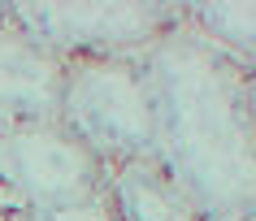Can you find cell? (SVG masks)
I'll list each match as a JSON object with an SVG mask.
<instances>
[{"mask_svg":"<svg viewBox=\"0 0 256 221\" xmlns=\"http://www.w3.org/2000/svg\"><path fill=\"white\" fill-rule=\"evenodd\" d=\"M139 69L156 113V161L191 195L204 221L256 217V122L248 65L187 26L165 30Z\"/></svg>","mask_w":256,"mask_h":221,"instance_id":"1","label":"cell"},{"mask_svg":"<svg viewBox=\"0 0 256 221\" xmlns=\"http://www.w3.org/2000/svg\"><path fill=\"white\" fill-rule=\"evenodd\" d=\"M61 122L108 169L156 156V113L139 56H74L66 61Z\"/></svg>","mask_w":256,"mask_h":221,"instance_id":"2","label":"cell"},{"mask_svg":"<svg viewBox=\"0 0 256 221\" xmlns=\"http://www.w3.org/2000/svg\"><path fill=\"white\" fill-rule=\"evenodd\" d=\"M0 191L30 217H52L108 195V165L61 117L0 126Z\"/></svg>","mask_w":256,"mask_h":221,"instance_id":"3","label":"cell"},{"mask_svg":"<svg viewBox=\"0 0 256 221\" xmlns=\"http://www.w3.org/2000/svg\"><path fill=\"white\" fill-rule=\"evenodd\" d=\"M18 26L52 48L61 61L74 56H144L165 30H174L187 4H4Z\"/></svg>","mask_w":256,"mask_h":221,"instance_id":"4","label":"cell"},{"mask_svg":"<svg viewBox=\"0 0 256 221\" xmlns=\"http://www.w3.org/2000/svg\"><path fill=\"white\" fill-rule=\"evenodd\" d=\"M66 61L0 9V126L56 122Z\"/></svg>","mask_w":256,"mask_h":221,"instance_id":"5","label":"cell"},{"mask_svg":"<svg viewBox=\"0 0 256 221\" xmlns=\"http://www.w3.org/2000/svg\"><path fill=\"white\" fill-rule=\"evenodd\" d=\"M108 204L118 221H204L156 156H135L108 169Z\"/></svg>","mask_w":256,"mask_h":221,"instance_id":"6","label":"cell"},{"mask_svg":"<svg viewBox=\"0 0 256 221\" xmlns=\"http://www.w3.org/2000/svg\"><path fill=\"white\" fill-rule=\"evenodd\" d=\"M187 26L200 30L208 43H217L234 61L256 65V4H226V0L187 4Z\"/></svg>","mask_w":256,"mask_h":221,"instance_id":"7","label":"cell"},{"mask_svg":"<svg viewBox=\"0 0 256 221\" xmlns=\"http://www.w3.org/2000/svg\"><path fill=\"white\" fill-rule=\"evenodd\" d=\"M14 217H22V208H18L14 200H9V195L0 191V221H14Z\"/></svg>","mask_w":256,"mask_h":221,"instance_id":"8","label":"cell"},{"mask_svg":"<svg viewBox=\"0 0 256 221\" xmlns=\"http://www.w3.org/2000/svg\"><path fill=\"white\" fill-rule=\"evenodd\" d=\"M248 109H252V122H256V65H248Z\"/></svg>","mask_w":256,"mask_h":221,"instance_id":"9","label":"cell"},{"mask_svg":"<svg viewBox=\"0 0 256 221\" xmlns=\"http://www.w3.org/2000/svg\"><path fill=\"white\" fill-rule=\"evenodd\" d=\"M14 221H40V217H30V213H22V217H14Z\"/></svg>","mask_w":256,"mask_h":221,"instance_id":"10","label":"cell"},{"mask_svg":"<svg viewBox=\"0 0 256 221\" xmlns=\"http://www.w3.org/2000/svg\"><path fill=\"white\" fill-rule=\"evenodd\" d=\"M0 9H4V4H0Z\"/></svg>","mask_w":256,"mask_h":221,"instance_id":"11","label":"cell"}]
</instances>
